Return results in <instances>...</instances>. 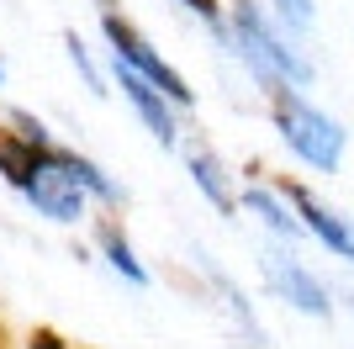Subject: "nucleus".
I'll list each match as a JSON object with an SVG mask.
<instances>
[{
    "mask_svg": "<svg viewBox=\"0 0 354 349\" xmlns=\"http://www.w3.org/2000/svg\"><path fill=\"white\" fill-rule=\"evenodd\" d=\"M217 43L243 64V74L265 90V101L275 90H312V80H317V64H312L307 43L270 11L265 0H227Z\"/></svg>",
    "mask_w": 354,
    "mask_h": 349,
    "instance_id": "1",
    "label": "nucleus"
},
{
    "mask_svg": "<svg viewBox=\"0 0 354 349\" xmlns=\"http://www.w3.org/2000/svg\"><path fill=\"white\" fill-rule=\"evenodd\" d=\"M0 180L53 228H80L95 212L90 190L69 170V143H59V138L32 143V138H21L0 122Z\"/></svg>",
    "mask_w": 354,
    "mask_h": 349,
    "instance_id": "2",
    "label": "nucleus"
},
{
    "mask_svg": "<svg viewBox=\"0 0 354 349\" xmlns=\"http://www.w3.org/2000/svg\"><path fill=\"white\" fill-rule=\"evenodd\" d=\"M270 127H275L286 154L312 174H339L349 159V127L328 106L312 101L307 90H275L270 96Z\"/></svg>",
    "mask_w": 354,
    "mask_h": 349,
    "instance_id": "3",
    "label": "nucleus"
},
{
    "mask_svg": "<svg viewBox=\"0 0 354 349\" xmlns=\"http://www.w3.org/2000/svg\"><path fill=\"white\" fill-rule=\"evenodd\" d=\"M95 21H101L106 58H111V64H127L133 74H143L148 85H159L164 96L180 106V111H191V106H196L191 80H185V74H180L175 64H169V58H164L159 48H153L143 32H138L133 16H122V11H117V0H101V6H95Z\"/></svg>",
    "mask_w": 354,
    "mask_h": 349,
    "instance_id": "4",
    "label": "nucleus"
},
{
    "mask_svg": "<svg viewBox=\"0 0 354 349\" xmlns=\"http://www.w3.org/2000/svg\"><path fill=\"white\" fill-rule=\"evenodd\" d=\"M259 276H265L270 296L286 302L291 312H301V318L328 323V318H333V307H339V302H333V286H328L291 244H265V249H259Z\"/></svg>",
    "mask_w": 354,
    "mask_h": 349,
    "instance_id": "5",
    "label": "nucleus"
},
{
    "mask_svg": "<svg viewBox=\"0 0 354 349\" xmlns=\"http://www.w3.org/2000/svg\"><path fill=\"white\" fill-rule=\"evenodd\" d=\"M111 85L122 90V101L133 106V116L143 122V132L153 138L159 148H169V154H180V143H185V127H180V106L164 96L159 85H148L143 74H133L127 64H111Z\"/></svg>",
    "mask_w": 354,
    "mask_h": 349,
    "instance_id": "6",
    "label": "nucleus"
},
{
    "mask_svg": "<svg viewBox=\"0 0 354 349\" xmlns=\"http://www.w3.org/2000/svg\"><path fill=\"white\" fill-rule=\"evenodd\" d=\"M286 202L291 212L301 217V233H307V244H317L328 260H339L354 270V217H344L339 206H328L317 190H307L301 180H286Z\"/></svg>",
    "mask_w": 354,
    "mask_h": 349,
    "instance_id": "7",
    "label": "nucleus"
},
{
    "mask_svg": "<svg viewBox=\"0 0 354 349\" xmlns=\"http://www.w3.org/2000/svg\"><path fill=\"white\" fill-rule=\"evenodd\" d=\"M180 159H185V174H191V186L201 190V202L217 212V217H238L243 206H238V180L233 170L222 164V154L212 143H180Z\"/></svg>",
    "mask_w": 354,
    "mask_h": 349,
    "instance_id": "8",
    "label": "nucleus"
},
{
    "mask_svg": "<svg viewBox=\"0 0 354 349\" xmlns=\"http://www.w3.org/2000/svg\"><path fill=\"white\" fill-rule=\"evenodd\" d=\"M238 206H243V212H249V217L270 233V244H291V249L307 244V233H301V217H296L291 202H286V186L249 180V186L238 190Z\"/></svg>",
    "mask_w": 354,
    "mask_h": 349,
    "instance_id": "9",
    "label": "nucleus"
},
{
    "mask_svg": "<svg viewBox=\"0 0 354 349\" xmlns=\"http://www.w3.org/2000/svg\"><path fill=\"white\" fill-rule=\"evenodd\" d=\"M95 254L106 260V270L117 280H127V286H153V270L143 265V254L133 249V238H127V228H122L117 217H101L95 222Z\"/></svg>",
    "mask_w": 354,
    "mask_h": 349,
    "instance_id": "10",
    "label": "nucleus"
},
{
    "mask_svg": "<svg viewBox=\"0 0 354 349\" xmlns=\"http://www.w3.org/2000/svg\"><path fill=\"white\" fill-rule=\"evenodd\" d=\"M64 53H69L74 74L85 80L90 96H111V90H106V85H111V69H101V64H95V53H90V43L80 37V32H64Z\"/></svg>",
    "mask_w": 354,
    "mask_h": 349,
    "instance_id": "11",
    "label": "nucleus"
},
{
    "mask_svg": "<svg viewBox=\"0 0 354 349\" xmlns=\"http://www.w3.org/2000/svg\"><path fill=\"white\" fill-rule=\"evenodd\" d=\"M265 6L281 16L286 27L296 32V37H307V32L317 27V0H265Z\"/></svg>",
    "mask_w": 354,
    "mask_h": 349,
    "instance_id": "12",
    "label": "nucleus"
},
{
    "mask_svg": "<svg viewBox=\"0 0 354 349\" xmlns=\"http://www.w3.org/2000/svg\"><path fill=\"white\" fill-rule=\"evenodd\" d=\"M180 6H185L191 16H201V21H207L212 32L222 27V11H227V0H180Z\"/></svg>",
    "mask_w": 354,
    "mask_h": 349,
    "instance_id": "13",
    "label": "nucleus"
},
{
    "mask_svg": "<svg viewBox=\"0 0 354 349\" xmlns=\"http://www.w3.org/2000/svg\"><path fill=\"white\" fill-rule=\"evenodd\" d=\"M0 80H6V69H0Z\"/></svg>",
    "mask_w": 354,
    "mask_h": 349,
    "instance_id": "14",
    "label": "nucleus"
},
{
    "mask_svg": "<svg viewBox=\"0 0 354 349\" xmlns=\"http://www.w3.org/2000/svg\"><path fill=\"white\" fill-rule=\"evenodd\" d=\"M349 302H354V296H349Z\"/></svg>",
    "mask_w": 354,
    "mask_h": 349,
    "instance_id": "15",
    "label": "nucleus"
}]
</instances>
